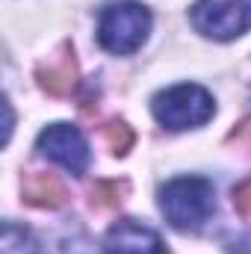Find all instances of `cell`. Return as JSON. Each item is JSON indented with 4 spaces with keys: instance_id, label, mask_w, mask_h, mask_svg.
<instances>
[{
    "instance_id": "obj_4",
    "label": "cell",
    "mask_w": 251,
    "mask_h": 254,
    "mask_svg": "<svg viewBox=\"0 0 251 254\" xmlns=\"http://www.w3.org/2000/svg\"><path fill=\"white\" fill-rule=\"evenodd\" d=\"M189 18L201 36L231 42L251 30V0H198Z\"/></svg>"
},
{
    "instance_id": "obj_9",
    "label": "cell",
    "mask_w": 251,
    "mask_h": 254,
    "mask_svg": "<svg viewBox=\"0 0 251 254\" xmlns=\"http://www.w3.org/2000/svg\"><path fill=\"white\" fill-rule=\"evenodd\" d=\"M0 254H39V240L30 228L3 222L0 228Z\"/></svg>"
},
{
    "instance_id": "obj_6",
    "label": "cell",
    "mask_w": 251,
    "mask_h": 254,
    "mask_svg": "<svg viewBox=\"0 0 251 254\" xmlns=\"http://www.w3.org/2000/svg\"><path fill=\"white\" fill-rule=\"evenodd\" d=\"M107 254H166L160 234L136 219H119L104 240Z\"/></svg>"
},
{
    "instance_id": "obj_3",
    "label": "cell",
    "mask_w": 251,
    "mask_h": 254,
    "mask_svg": "<svg viewBox=\"0 0 251 254\" xmlns=\"http://www.w3.org/2000/svg\"><path fill=\"white\" fill-rule=\"evenodd\" d=\"M151 113L154 119L169 130H189V127L207 125L216 113V101L213 95L198 86V83H181L172 86L160 95H154L151 101Z\"/></svg>"
},
{
    "instance_id": "obj_1",
    "label": "cell",
    "mask_w": 251,
    "mask_h": 254,
    "mask_svg": "<svg viewBox=\"0 0 251 254\" xmlns=\"http://www.w3.org/2000/svg\"><path fill=\"white\" fill-rule=\"evenodd\" d=\"M160 210L175 231H201L216 210V190L207 178H175L160 190Z\"/></svg>"
},
{
    "instance_id": "obj_2",
    "label": "cell",
    "mask_w": 251,
    "mask_h": 254,
    "mask_svg": "<svg viewBox=\"0 0 251 254\" xmlns=\"http://www.w3.org/2000/svg\"><path fill=\"white\" fill-rule=\"evenodd\" d=\"M151 12L148 6L136 3V0H125V3H113L101 12L98 21V42L104 51L116 54V57H130L136 54L148 33H151Z\"/></svg>"
},
{
    "instance_id": "obj_12",
    "label": "cell",
    "mask_w": 251,
    "mask_h": 254,
    "mask_svg": "<svg viewBox=\"0 0 251 254\" xmlns=\"http://www.w3.org/2000/svg\"><path fill=\"white\" fill-rule=\"evenodd\" d=\"M234 207H237V213H240L243 219L251 222V175L234 190Z\"/></svg>"
},
{
    "instance_id": "obj_11",
    "label": "cell",
    "mask_w": 251,
    "mask_h": 254,
    "mask_svg": "<svg viewBox=\"0 0 251 254\" xmlns=\"http://www.w3.org/2000/svg\"><path fill=\"white\" fill-rule=\"evenodd\" d=\"M130 192L127 187V181H101V184H95V190H92V204L95 207H116V204H122L125 201V195Z\"/></svg>"
},
{
    "instance_id": "obj_8",
    "label": "cell",
    "mask_w": 251,
    "mask_h": 254,
    "mask_svg": "<svg viewBox=\"0 0 251 254\" xmlns=\"http://www.w3.org/2000/svg\"><path fill=\"white\" fill-rule=\"evenodd\" d=\"M21 195L27 204L33 207H45V210H57L68 201V192H65L63 181L51 172H30L21 184Z\"/></svg>"
},
{
    "instance_id": "obj_13",
    "label": "cell",
    "mask_w": 251,
    "mask_h": 254,
    "mask_svg": "<svg viewBox=\"0 0 251 254\" xmlns=\"http://www.w3.org/2000/svg\"><path fill=\"white\" fill-rule=\"evenodd\" d=\"M63 252L65 254H98V252H95V246H92V240H89L86 234H80L77 240H65Z\"/></svg>"
},
{
    "instance_id": "obj_10",
    "label": "cell",
    "mask_w": 251,
    "mask_h": 254,
    "mask_svg": "<svg viewBox=\"0 0 251 254\" xmlns=\"http://www.w3.org/2000/svg\"><path fill=\"white\" fill-rule=\"evenodd\" d=\"M101 136H104V142L110 145V151L116 154V157H125L127 151L133 148V130H130V125L127 122H122V119H113V122H107V125L101 127Z\"/></svg>"
},
{
    "instance_id": "obj_7",
    "label": "cell",
    "mask_w": 251,
    "mask_h": 254,
    "mask_svg": "<svg viewBox=\"0 0 251 254\" xmlns=\"http://www.w3.org/2000/svg\"><path fill=\"white\" fill-rule=\"evenodd\" d=\"M39 86L54 95V98H65L74 92L77 86V60H74V48L71 45H60L54 57H48L45 63L36 68Z\"/></svg>"
},
{
    "instance_id": "obj_14",
    "label": "cell",
    "mask_w": 251,
    "mask_h": 254,
    "mask_svg": "<svg viewBox=\"0 0 251 254\" xmlns=\"http://www.w3.org/2000/svg\"><path fill=\"white\" fill-rule=\"evenodd\" d=\"M3 113H6V127H3V142H9V133H12V107H9V101H3Z\"/></svg>"
},
{
    "instance_id": "obj_5",
    "label": "cell",
    "mask_w": 251,
    "mask_h": 254,
    "mask_svg": "<svg viewBox=\"0 0 251 254\" xmlns=\"http://www.w3.org/2000/svg\"><path fill=\"white\" fill-rule=\"evenodd\" d=\"M36 148L54 163H60L63 169H68L71 175H86L89 169V142L74 125L60 122V125L45 127L39 133Z\"/></svg>"
}]
</instances>
